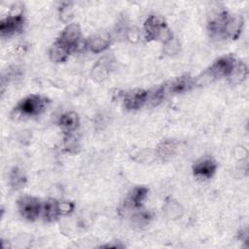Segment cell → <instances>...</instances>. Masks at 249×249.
<instances>
[{"mask_svg":"<svg viewBox=\"0 0 249 249\" xmlns=\"http://www.w3.org/2000/svg\"><path fill=\"white\" fill-rule=\"evenodd\" d=\"M81 28L77 23L67 25L50 48L49 55L53 62H63L76 51L81 41Z\"/></svg>","mask_w":249,"mask_h":249,"instance_id":"1","label":"cell"},{"mask_svg":"<svg viewBox=\"0 0 249 249\" xmlns=\"http://www.w3.org/2000/svg\"><path fill=\"white\" fill-rule=\"evenodd\" d=\"M243 26V19L240 17H233L223 10L218 13L208 23V30L212 36L220 38H238Z\"/></svg>","mask_w":249,"mask_h":249,"instance_id":"2","label":"cell"},{"mask_svg":"<svg viewBox=\"0 0 249 249\" xmlns=\"http://www.w3.org/2000/svg\"><path fill=\"white\" fill-rule=\"evenodd\" d=\"M210 74L215 78L233 77L239 81L247 76V68L242 62L236 61L231 55H225L218 58L209 69Z\"/></svg>","mask_w":249,"mask_h":249,"instance_id":"3","label":"cell"},{"mask_svg":"<svg viewBox=\"0 0 249 249\" xmlns=\"http://www.w3.org/2000/svg\"><path fill=\"white\" fill-rule=\"evenodd\" d=\"M145 38L147 41L159 39H170L171 35L165 20L158 16H150L144 23Z\"/></svg>","mask_w":249,"mask_h":249,"instance_id":"4","label":"cell"},{"mask_svg":"<svg viewBox=\"0 0 249 249\" xmlns=\"http://www.w3.org/2000/svg\"><path fill=\"white\" fill-rule=\"evenodd\" d=\"M48 103V98L39 94H31L21 99L15 107V110L24 116H37L46 109Z\"/></svg>","mask_w":249,"mask_h":249,"instance_id":"5","label":"cell"},{"mask_svg":"<svg viewBox=\"0 0 249 249\" xmlns=\"http://www.w3.org/2000/svg\"><path fill=\"white\" fill-rule=\"evenodd\" d=\"M18 208L20 215L24 219L28 221H34L38 218L43 206L39 198L30 196H24L18 200Z\"/></svg>","mask_w":249,"mask_h":249,"instance_id":"6","label":"cell"},{"mask_svg":"<svg viewBox=\"0 0 249 249\" xmlns=\"http://www.w3.org/2000/svg\"><path fill=\"white\" fill-rule=\"evenodd\" d=\"M24 25V18L21 14L8 16L0 21V33L2 37L12 36L19 32Z\"/></svg>","mask_w":249,"mask_h":249,"instance_id":"7","label":"cell"},{"mask_svg":"<svg viewBox=\"0 0 249 249\" xmlns=\"http://www.w3.org/2000/svg\"><path fill=\"white\" fill-rule=\"evenodd\" d=\"M148 98V91L144 89H133L126 92L124 96V105L127 110L140 109Z\"/></svg>","mask_w":249,"mask_h":249,"instance_id":"8","label":"cell"},{"mask_svg":"<svg viewBox=\"0 0 249 249\" xmlns=\"http://www.w3.org/2000/svg\"><path fill=\"white\" fill-rule=\"evenodd\" d=\"M217 169V163L209 158L201 159L196 161L193 167L194 174L202 178H211Z\"/></svg>","mask_w":249,"mask_h":249,"instance_id":"9","label":"cell"},{"mask_svg":"<svg viewBox=\"0 0 249 249\" xmlns=\"http://www.w3.org/2000/svg\"><path fill=\"white\" fill-rule=\"evenodd\" d=\"M43 210L44 218L48 222L55 221L60 215H63L61 202L53 198H50L45 202L43 205Z\"/></svg>","mask_w":249,"mask_h":249,"instance_id":"10","label":"cell"},{"mask_svg":"<svg viewBox=\"0 0 249 249\" xmlns=\"http://www.w3.org/2000/svg\"><path fill=\"white\" fill-rule=\"evenodd\" d=\"M58 125L64 132H72L79 126V116L75 112H66L59 117Z\"/></svg>","mask_w":249,"mask_h":249,"instance_id":"11","label":"cell"},{"mask_svg":"<svg viewBox=\"0 0 249 249\" xmlns=\"http://www.w3.org/2000/svg\"><path fill=\"white\" fill-rule=\"evenodd\" d=\"M193 86L194 82L191 77L182 76L171 82L169 86V91L172 93H182L192 89Z\"/></svg>","mask_w":249,"mask_h":249,"instance_id":"12","label":"cell"},{"mask_svg":"<svg viewBox=\"0 0 249 249\" xmlns=\"http://www.w3.org/2000/svg\"><path fill=\"white\" fill-rule=\"evenodd\" d=\"M109 44H110L109 37L105 34H102V35L94 36L92 39H90L89 42V48L92 53H97L107 49Z\"/></svg>","mask_w":249,"mask_h":249,"instance_id":"13","label":"cell"},{"mask_svg":"<svg viewBox=\"0 0 249 249\" xmlns=\"http://www.w3.org/2000/svg\"><path fill=\"white\" fill-rule=\"evenodd\" d=\"M148 194V189L146 187H137L135 188L129 197L131 205L134 207H140L143 200L145 199Z\"/></svg>","mask_w":249,"mask_h":249,"instance_id":"14","label":"cell"},{"mask_svg":"<svg viewBox=\"0 0 249 249\" xmlns=\"http://www.w3.org/2000/svg\"><path fill=\"white\" fill-rule=\"evenodd\" d=\"M10 181H11V185L14 188H19L24 184L25 177L23 176V174L21 173V171L18 168L15 167L11 172Z\"/></svg>","mask_w":249,"mask_h":249,"instance_id":"15","label":"cell"},{"mask_svg":"<svg viewBox=\"0 0 249 249\" xmlns=\"http://www.w3.org/2000/svg\"><path fill=\"white\" fill-rule=\"evenodd\" d=\"M175 150V146L173 144L172 141H165L162 142L161 145L159 147V155L165 159L167 157H170L171 155H173Z\"/></svg>","mask_w":249,"mask_h":249,"instance_id":"16","label":"cell"}]
</instances>
